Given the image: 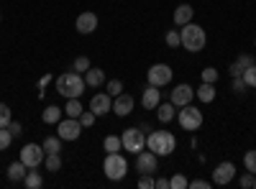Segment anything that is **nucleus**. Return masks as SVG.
Masks as SVG:
<instances>
[{"instance_id": "6", "label": "nucleus", "mask_w": 256, "mask_h": 189, "mask_svg": "<svg viewBox=\"0 0 256 189\" xmlns=\"http://www.w3.org/2000/svg\"><path fill=\"white\" fill-rule=\"evenodd\" d=\"M46 159V151H44V146H38V143H26L24 149H20V161H24L28 169H38L41 164H44Z\"/></svg>"}, {"instance_id": "13", "label": "nucleus", "mask_w": 256, "mask_h": 189, "mask_svg": "<svg viewBox=\"0 0 256 189\" xmlns=\"http://www.w3.org/2000/svg\"><path fill=\"white\" fill-rule=\"evenodd\" d=\"M192 97H195V90H192L190 85H177V87L172 90V95H169V100H172L177 108H184V105H190Z\"/></svg>"}, {"instance_id": "38", "label": "nucleus", "mask_w": 256, "mask_h": 189, "mask_svg": "<svg viewBox=\"0 0 256 189\" xmlns=\"http://www.w3.org/2000/svg\"><path fill=\"white\" fill-rule=\"evenodd\" d=\"M120 92H123V82H120V79H110V82H108V95H110V97H118Z\"/></svg>"}, {"instance_id": "15", "label": "nucleus", "mask_w": 256, "mask_h": 189, "mask_svg": "<svg viewBox=\"0 0 256 189\" xmlns=\"http://www.w3.org/2000/svg\"><path fill=\"white\" fill-rule=\"evenodd\" d=\"M159 102H162V90L154 87V85H146V90H144V95H141L144 110H156Z\"/></svg>"}, {"instance_id": "24", "label": "nucleus", "mask_w": 256, "mask_h": 189, "mask_svg": "<svg viewBox=\"0 0 256 189\" xmlns=\"http://www.w3.org/2000/svg\"><path fill=\"white\" fill-rule=\"evenodd\" d=\"M195 95H198L202 102H212V100H216V85H210V82H202Z\"/></svg>"}, {"instance_id": "40", "label": "nucleus", "mask_w": 256, "mask_h": 189, "mask_svg": "<svg viewBox=\"0 0 256 189\" xmlns=\"http://www.w3.org/2000/svg\"><path fill=\"white\" fill-rule=\"evenodd\" d=\"M154 182H156V179H152V174H141L138 187H141V189H154Z\"/></svg>"}, {"instance_id": "32", "label": "nucleus", "mask_w": 256, "mask_h": 189, "mask_svg": "<svg viewBox=\"0 0 256 189\" xmlns=\"http://www.w3.org/2000/svg\"><path fill=\"white\" fill-rule=\"evenodd\" d=\"M244 82L248 85V90H256V64H251V67L244 72Z\"/></svg>"}, {"instance_id": "25", "label": "nucleus", "mask_w": 256, "mask_h": 189, "mask_svg": "<svg viewBox=\"0 0 256 189\" xmlns=\"http://www.w3.org/2000/svg\"><path fill=\"white\" fill-rule=\"evenodd\" d=\"M64 110V115H67V118H80L82 115V105H80V97H70L67 100V108H62Z\"/></svg>"}, {"instance_id": "14", "label": "nucleus", "mask_w": 256, "mask_h": 189, "mask_svg": "<svg viewBox=\"0 0 256 189\" xmlns=\"http://www.w3.org/2000/svg\"><path fill=\"white\" fill-rule=\"evenodd\" d=\"M113 113H116L118 118L131 115V113H134V97H131V95H126V92H120V95L113 100Z\"/></svg>"}, {"instance_id": "21", "label": "nucleus", "mask_w": 256, "mask_h": 189, "mask_svg": "<svg viewBox=\"0 0 256 189\" xmlns=\"http://www.w3.org/2000/svg\"><path fill=\"white\" fill-rule=\"evenodd\" d=\"M26 172H28V166L18 159V161H13V164L8 166V179H10V182H24Z\"/></svg>"}, {"instance_id": "19", "label": "nucleus", "mask_w": 256, "mask_h": 189, "mask_svg": "<svg viewBox=\"0 0 256 189\" xmlns=\"http://www.w3.org/2000/svg\"><path fill=\"white\" fill-rule=\"evenodd\" d=\"M192 15H195V8H192L190 3L177 5V10H174V26H187L192 20Z\"/></svg>"}, {"instance_id": "28", "label": "nucleus", "mask_w": 256, "mask_h": 189, "mask_svg": "<svg viewBox=\"0 0 256 189\" xmlns=\"http://www.w3.org/2000/svg\"><path fill=\"white\" fill-rule=\"evenodd\" d=\"M13 120V113L6 102H0V128H8V123Z\"/></svg>"}, {"instance_id": "37", "label": "nucleus", "mask_w": 256, "mask_h": 189, "mask_svg": "<svg viewBox=\"0 0 256 189\" xmlns=\"http://www.w3.org/2000/svg\"><path fill=\"white\" fill-rule=\"evenodd\" d=\"M230 87H233V92L236 95H244L246 90H248V85L244 82V77H233V82H230Z\"/></svg>"}, {"instance_id": "16", "label": "nucleus", "mask_w": 256, "mask_h": 189, "mask_svg": "<svg viewBox=\"0 0 256 189\" xmlns=\"http://www.w3.org/2000/svg\"><path fill=\"white\" fill-rule=\"evenodd\" d=\"M74 28L80 31V33H92L95 28H98V15L95 13H80L77 15V23H74Z\"/></svg>"}, {"instance_id": "17", "label": "nucleus", "mask_w": 256, "mask_h": 189, "mask_svg": "<svg viewBox=\"0 0 256 189\" xmlns=\"http://www.w3.org/2000/svg\"><path fill=\"white\" fill-rule=\"evenodd\" d=\"M174 115H177V105L169 100V102H159L156 105V118L162 120V123H172L174 120Z\"/></svg>"}, {"instance_id": "30", "label": "nucleus", "mask_w": 256, "mask_h": 189, "mask_svg": "<svg viewBox=\"0 0 256 189\" xmlns=\"http://www.w3.org/2000/svg\"><path fill=\"white\" fill-rule=\"evenodd\" d=\"M13 143V133L8 128H0V151H8Z\"/></svg>"}, {"instance_id": "4", "label": "nucleus", "mask_w": 256, "mask_h": 189, "mask_svg": "<svg viewBox=\"0 0 256 189\" xmlns=\"http://www.w3.org/2000/svg\"><path fill=\"white\" fill-rule=\"evenodd\" d=\"M102 172H105V177H108L110 182H120L128 174V161L123 159L120 151L108 154V156H105V161H102Z\"/></svg>"}, {"instance_id": "10", "label": "nucleus", "mask_w": 256, "mask_h": 189, "mask_svg": "<svg viewBox=\"0 0 256 189\" xmlns=\"http://www.w3.org/2000/svg\"><path fill=\"white\" fill-rule=\"evenodd\" d=\"M172 82V67L169 64H154V67H148V85H154V87H164Z\"/></svg>"}, {"instance_id": "41", "label": "nucleus", "mask_w": 256, "mask_h": 189, "mask_svg": "<svg viewBox=\"0 0 256 189\" xmlns=\"http://www.w3.org/2000/svg\"><path fill=\"white\" fill-rule=\"evenodd\" d=\"M238 184H241V189H251V187H254V174H251V172H246V174L238 179Z\"/></svg>"}, {"instance_id": "43", "label": "nucleus", "mask_w": 256, "mask_h": 189, "mask_svg": "<svg viewBox=\"0 0 256 189\" xmlns=\"http://www.w3.org/2000/svg\"><path fill=\"white\" fill-rule=\"evenodd\" d=\"M8 131H10V133H13V138H16V136H20V131H24V128H20V123L10 120V123H8Z\"/></svg>"}, {"instance_id": "12", "label": "nucleus", "mask_w": 256, "mask_h": 189, "mask_svg": "<svg viewBox=\"0 0 256 189\" xmlns=\"http://www.w3.org/2000/svg\"><path fill=\"white\" fill-rule=\"evenodd\" d=\"M90 110L95 115H108V110H113V97L108 92H98L90 100Z\"/></svg>"}, {"instance_id": "31", "label": "nucleus", "mask_w": 256, "mask_h": 189, "mask_svg": "<svg viewBox=\"0 0 256 189\" xmlns=\"http://www.w3.org/2000/svg\"><path fill=\"white\" fill-rule=\"evenodd\" d=\"M190 182L184 179V174H174L172 179H169V189H187Z\"/></svg>"}, {"instance_id": "39", "label": "nucleus", "mask_w": 256, "mask_h": 189, "mask_svg": "<svg viewBox=\"0 0 256 189\" xmlns=\"http://www.w3.org/2000/svg\"><path fill=\"white\" fill-rule=\"evenodd\" d=\"M166 46H182L180 31H169V33H166Z\"/></svg>"}, {"instance_id": "20", "label": "nucleus", "mask_w": 256, "mask_h": 189, "mask_svg": "<svg viewBox=\"0 0 256 189\" xmlns=\"http://www.w3.org/2000/svg\"><path fill=\"white\" fill-rule=\"evenodd\" d=\"M84 85H88V87H102L105 85V72L90 67L88 72H84Z\"/></svg>"}, {"instance_id": "7", "label": "nucleus", "mask_w": 256, "mask_h": 189, "mask_svg": "<svg viewBox=\"0 0 256 189\" xmlns=\"http://www.w3.org/2000/svg\"><path fill=\"white\" fill-rule=\"evenodd\" d=\"M180 125H182V128L184 131H198L200 128V125H202V110H198L195 108V105H184V108L180 110Z\"/></svg>"}, {"instance_id": "29", "label": "nucleus", "mask_w": 256, "mask_h": 189, "mask_svg": "<svg viewBox=\"0 0 256 189\" xmlns=\"http://www.w3.org/2000/svg\"><path fill=\"white\" fill-rule=\"evenodd\" d=\"M46 172H59L62 169V159H59V154H46Z\"/></svg>"}, {"instance_id": "45", "label": "nucleus", "mask_w": 256, "mask_h": 189, "mask_svg": "<svg viewBox=\"0 0 256 189\" xmlns=\"http://www.w3.org/2000/svg\"><path fill=\"white\" fill-rule=\"evenodd\" d=\"M254 189H256V174H254Z\"/></svg>"}, {"instance_id": "11", "label": "nucleus", "mask_w": 256, "mask_h": 189, "mask_svg": "<svg viewBox=\"0 0 256 189\" xmlns=\"http://www.w3.org/2000/svg\"><path fill=\"white\" fill-rule=\"evenodd\" d=\"M233 177H236V166H233L230 161H223L216 166V172H212V184H218V187H226L233 182Z\"/></svg>"}, {"instance_id": "2", "label": "nucleus", "mask_w": 256, "mask_h": 189, "mask_svg": "<svg viewBox=\"0 0 256 189\" xmlns=\"http://www.w3.org/2000/svg\"><path fill=\"white\" fill-rule=\"evenodd\" d=\"M84 90H88V85H84V77L80 74V72H67V74H62V77H56V92L62 95V97H80Z\"/></svg>"}, {"instance_id": "36", "label": "nucleus", "mask_w": 256, "mask_h": 189, "mask_svg": "<svg viewBox=\"0 0 256 189\" xmlns=\"http://www.w3.org/2000/svg\"><path fill=\"white\" fill-rule=\"evenodd\" d=\"M202 82L216 85V82H218V69H216V67H205V69H202Z\"/></svg>"}, {"instance_id": "42", "label": "nucleus", "mask_w": 256, "mask_h": 189, "mask_svg": "<svg viewBox=\"0 0 256 189\" xmlns=\"http://www.w3.org/2000/svg\"><path fill=\"white\" fill-rule=\"evenodd\" d=\"M208 187H210V182H205V179H195V182H190L187 189H208Z\"/></svg>"}, {"instance_id": "44", "label": "nucleus", "mask_w": 256, "mask_h": 189, "mask_svg": "<svg viewBox=\"0 0 256 189\" xmlns=\"http://www.w3.org/2000/svg\"><path fill=\"white\" fill-rule=\"evenodd\" d=\"M154 189H169V179H156L154 182Z\"/></svg>"}, {"instance_id": "27", "label": "nucleus", "mask_w": 256, "mask_h": 189, "mask_svg": "<svg viewBox=\"0 0 256 189\" xmlns=\"http://www.w3.org/2000/svg\"><path fill=\"white\" fill-rule=\"evenodd\" d=\"M41 146H44L46 154H59V151H62V138H59V136H49Z\"/></svg>"}, {"instance_id": "9", "label": "nucleus", "mask_w": 256, "mask_h": 189, "mask_svg": "<svg viewBox=\"0 0 256 189\" xmlns=\"http://www.w3.org/2000/svg\"><path fill=\"white\" fill-rule=\"evenodd\" d=\"M159 169V156L154 154V151H141V154H136V172L138 174H154Z\"/></svg>"}, {"instance_id": "5", "label": "nucleus", "mask_w": 256, "mask_h": 189, "mask_svg": "<svg viewBox=\"0 0 256 189\" xmlns=\"http://www.w3.org/2000/svg\"><path fill=\"white\" fill-rule=\"evenodd\" d=\"M120 141H123V149H126L128 154H141V151L146 149V133H144L141 128H128V131H123Z\"/></svg>"}, {"instance_id": "46", "label": "nucleus", "mask_w": 256, "mask_h": 189, "mask_svg": "<svg viewBox=\"0 0 256 189\" xmlns=\"http://www.w3.org/2000/svg\"><path fill=\"white\" fill-rule=\"evenodd\" d=\"M0 20H3V15H0Z\"/></svg>"}, {"instance_id": "3", "label": "nucleus", "mask_w": 256, "mask_h": 189, "mask_svg": "<svg viewBox=\"0 0 256 189\" xmlns=\"http://www.w3.org/2000/svg\"><path fill=\"white\" fill-rule=\"evenodd\" d=\"M180 38H182V46H184L187 51H192V54L202 51V49H205V41H208L205 28L198 26V23H192V20H190L187 26L180 28Z\"/></svg>"}, {"instance_id": "34", "label": "nucleus", "mask_w": 256, "mask_h": 189, "mask_svg": "<svg viewBox=\"0 0 256 189\" xmlns=\"http://www.w3.org/2000/svg\"><path fill=\"white\" fill-rule=\"evenodd\" d=\"M244 166H246V172L256 174V151H246V156H244Z\"/></svg>"}, {"instance_id": "18", "label": "nucleus", "mask_w": 256, "mask_h": 189, "mask_svg": "<svg viewBox=\"0 0 256 189\" xmlns=\"http://www.w3.org/2000/svg\"><path fill=\"white\" fill-rule=\"evenodd\" d=\"M251 64H256V61H254L248 54H241V56L230 64V69H228V72H230V77H244V72H246Z\"/></svg>"}, {"instance_id": "1", "label": "nucleus", "mask_w": 256, "mask_h": 189, "mask_svg": "<svg viewBox=\"0 0 256 189\" xmlns=\"http://www.w3.org/2000/svg\"><path fill=\"white\" fill-rule=\"evenodd\" d=\"M146 149L154 151L156 156H172L177 149V138L169 131H152L146 136Z\"/></svg>"}, {"instance_id": "26", "label": "nucleus", "mask_w": 256, "mask_h": 189, "mask_svg": "<svg viewBox=\"0 0 256 189\" xmlns=\"http://www.w3.org/2000/svg\"><path fill=\"white\" fill-rule=\"evenodd\" d=\"M102 149L108 151V154L120 151V149H123V141H120V136H105V141H102Z\"/></svg>"}, {"instance_id": "23", "label": "nucleus", "mask_w": 256, "mask_h": 189, "mask_svg": "<svg viewBox=\"0 0 256 189\" xmlns=\"http://www.w3.org/2000/svg\"><path fill=\"white\" fill-rule=\"evenodd\" d=\"M24 184H26V189H41L44 187V177H41V172H26V177H24Z\"/></svg>"}, {"instance_id": "22", "label": "nucleus", "mask_w": 256, "mask_h": 189, "mask_svg": "<svg viewBox=\"0 0 256 189\" xmlns=\"http://www.w3.org/2000/svg\"><path fill=\"white\" fill-rule=\"evenodd\" d=\"M62 115H64V110H62V108H56V105H49V108L44 110V115H41V118H44V123H46V125H56V123L62 120Z\"/></svg>"}, {"instance_id": "8", "label": "nucleus", "mask_w": 256, "mask_h": 189, "mask_svg": "<svg viewBox=\"0 0 256 189\" xmlns=\"http://www.w3.org/2000/svg\"><path fill=\"white\" fill-rule=\"evenodd\" d=\"M80 133H82L80 118H62V120L56 123V136H59L62 141H77Z\"/></svg>"}, {"instance_id": "35", "label": "nucleus", "mask_w": 256, "mask_h": 189, "mask_svg": "<svg viewBox=\"0 0 256 189\" xmlns=\"http://www.w3.org/2000/svg\"><path fill=\"white\" fill-rule=\"evenodd\" d=\"M95 113L92 110H82V115H80V123H82V128H90V125H95Z\"/></svg>"}, {"instance_id": "33", "label": "nucleus", "mask_w": 256, "mask_h": 189, "mask_svg": "<svg viewBox=\"0 0 256 189\" xmlns=\"http://www.w3.org/2000/svg\"><path fill=\"white\" fill-rule=\"evenodd\" d=\"M72 69L80 72V74H84V72L90 69V59H88V56H77V59H74V64H72Z\"/></svg>"}]
</instances>
